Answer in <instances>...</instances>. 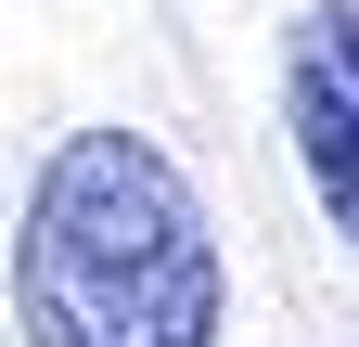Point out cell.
Returning <instances> with one entry per match:
<instances>
[{"mask_svg": "<svg viewBox=\"0 0 359 347\" xmlns=\"http://www.w3.org/2000/svg\"><path fill=\"white\" fill-rule=\"evenodd\" d=\"M283 129L321 193V219L359 244V0H308L283 39Z\"/></svg>", "mask_w": 359, "mask_h": 347, "instance_id": "2", "label": "cell"}, {"mask_svg": "<svg viewBox=\"0 0 359 347\" xmlns=\"http://www.w3.org/2000/svg\"><path fill=\"white\" fill-rule=\"evenodd\" d=\"M13 309H26V347H218L231 270L167 142L77 129L39 167L13 232Z\"/></svg>", "mask_w": 359, "mask_h": 347, "instance_id": "1", "label": "cell"}]
</instances>
